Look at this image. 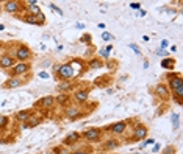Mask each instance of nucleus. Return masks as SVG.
Returning a JSON list of instances; mask_svg holds the SVG:
<instances>
[{
  "mask_svg": "<svg viewBox=\"0 0 183 154\" xmlns=\"http://www.w3.org/2000/svg\"><path fill=\"white\" fill-rule=\"evenodd\" d=\"M169 80V87L172 90L174 98L177 100L179 104H182V97H183V81H182V75L180 73H172L167 75Z\"/></svg>",
  "mask_w": 183,
  "mask_h": 154,
  "instance_id": "1",
  "label": "nucleus"
},
{
  "mask_svg": "<svg viewBox=\"0 0 183 154\" xmlns=\"http://www.w3.org/2000/svg\"><path fill=\"white\" fill-rule=\"evenodd\" d=\"M57 75L61 76L63 80H74L78 75V72H77L75 66H74V62H67V64L57 67Z\"/></svg>",
  "mask_w": 183,
  "mask_h": 154,
  "instance_id": "2",
  "label": "nucleus"
},
{
  "mask_svg": "<svg viewBox=\"0 0 183 154\" xmlns=\"http://www.w3.org/2000/svg\"><path fill=\"white\" fill-rule=\"evenodd\" d=\"M31 58V52L27 45H19L17 50H16V55H14V59H19L20 62H25L27 59Z\"/></svg>",
  "mask_w": 183,
  "mask_h": 154,
  "instance_id": "3",
  "label": "nucleus"
},
{
  "mask_svg": "<svg viewBox=\"0 0 183 154\" xmlns=\"http://www.w3.org/2000/svg\"><path fill=\"white\" fill-rule=\"evenodd\" d=\"M147 132H149V131H147V126L138 123L136 126H135V129H133L132 140H135V142H138V140H142V139L147 136Z\"/></svg>",
  "mask_w": 183,
  "mask_h": 154,
  "instance_id": "4",
  "label": "nucleus"
},
{
  "mask_svg": "<svg viewBox=\"0 0 183 154\" xmlns=\"http://www.w3.org/2000/svg\"><path fill=\"white\" fill-rule=\"evenodd\" d=\"M28 70H30V64L19 62V64H14V67L11 69V73H13V76H22L25 73H28Z\"/></svg>",
  "mask_w": 183,
  "mask_h": 154,
  "instance_id": "5",
  "label": "nucleus"
},
{
  "mask_svg": "<svg viewBox=\"0 0 183 154\" xmlns=\"http://www.w3.org/2000/svg\"><path fill=\"white\" fill-rule=\"evenodd\" d=\"M102 136V131L99 128H91V129H86L83 132V137L86 140H89V142H97Z\"/></svg>",
  "mask_w": 183,
  "mask_h": 154,
  "instance_id": "6",
  "label": "nucleus"
},
{
  "mask_svg": "<svg viewBox=\"0 0 183 154\" xmlns=\"http://www.w3.org/2000/svg\"><path fill=\"white\" fill-rule=\"evenodd\" d=\"M55 106V97H44V98H41V100L36 103V108L39 109H49V108H53Z\"/></svg>",
  "mask_w": 183,
  "mask_h": 154,
  "instance_id": "7",
  "label": "nucleus"
},
{
  "mask_svg": "<svg viewBox=\"0 0 183 154\" xmlns=\"http://www.w3.org/2000/svg\"><path fill=\"white\" fill-rule=\"evenodd\" d=\"M66 117L69 120H77V118L81 115V109L78 106H66Z\"/></svg>",
  "mask_w": 183,
  "mask_h": 154,
  "instance_id": "8",
  "label": "nucleus"
},
{
  "mask_svg": "<svg viewBox=\"0 0 183 154\" xmlns=\"http://www.w3.org/2000/svg\"><path fill=\"white\" fill-rule=\"evenodd\" d=\"M74 98H75V101L83 104L88 101V98H89V90L88 89H80V90H75L74 92Z\"/></svg>",
  "mask_w": 183,
  "mask_h": 154,
  "instance_id": "9",
  "label": "nucleus"
},
{
  "mask_svg": "<svg viewBox=\"0 0 183 154\" xmlns=\"http://www.w3.org/2000/svg\"><path fill=\"white\" fill-rule=\"evenodd\" d=\"M16 64V59L14 56H10V55H3L0 58V67L2 69H13Z\"/></svg>",
  "mask_w": 183,
  "mask_h": 154,
  "instance_id": "10",
  "label": "nucleus"
},
{
  "mask_svg": "<svg viewBox=\"0 0 183 154\" xmlns=\"http://www.w3.org/2000/svg\"><path fill=\"white\" fill-rule=\"evenodd\" d=\"M125 128H127V123L125 122H116V123H113L108 129H110L113 134H124Z\"/></svg>",
  "mask_w": 183,
  "mask_h": 154,
  "instance_id": "11",
  "label": "nucleus"
},
{
  "mask_svg": "<svg viewBox=\"0 0 183 154\" xmlns=\"http://www.w3.org/2000/svg\"><path fill=\"white\" fill-rule=\"evenodd\" d=\"M22 84H24L22 78H19V76H13V78H10L8 81L3 84V87H5V89H14V87L22 86Z\"/></svg>",
  "mask_w": 183,
  "mask_h": 154,
  "instance_id": "12",
  "label": "nucleus"
},
{
  "mask_svg": "<svg viewBox=\"0 0 183 154\" xmlns=\"http://www.w3.org/2000/svg\"><path fill=\"white\" fill-rule=\"evenodd\" d=\"M42 120H44V117H41V115H31L28 120L24 123V128H33V126H38L39 123H42Z\"/></svg>",
  "mask_w": 183,
  "mask_h": 154,
  "instance_id": "13",
  "label": "nucleus"
},
{
  "mask_svg": "<svg viewBox=\"0 0 183 154\" xmlns=\"http://www.w3.org/2000/svg\"><path fill=\"white\" fill-rule=\"evenodd\" d=\"M3 8H5V11L14 14V13H17V11L20 10V3L16 2V0H10V2H6V3L3 5Z\"/></svg>",
  "mask_w": 183,
  "mask_h": 154,
  "instance_id": "14",
  "label": "nucleus"
},
{
  "mask_svg": "<svg viewBox=\"0 0 183 154\" xmlns=\"http://www.w3.org/2000/svg\"><path fill=\"white\" fill-rule=\"evenodd\" d=\"M155 94H157L160 98H163V100H167L171 92H169V89L164 86V84H158V86L155 87Z\"/></svg>",
  "mask_w": 183,
  "mask_h": 154,
  "instance_id": "15",
  "label": "nucleus"
},
{
  "mask_svg": "<svg viewBox=\"0 0 183 154\" xmlns=\"http://www.w3.org/2000/svg\"><path fill=\"white\" fill-rule=\"evenodd\" d=\"M33 112H35V109H25V111H20L16 114V120L17 122H27L28 118L33 115Z\"/></svg>",
  "mask_w": 183,
  "mask_h": 154,
  "instance_id": "16",
  "label": "nucleus"
},
{
  "mask_svg": "<svg viewBox=\"0 0 183 154\" xmlns=\"http://www.w3.org/2000/svg\"><path fill=\"white\" fill-rule=\"evenodd\" d=\"M27 5H28V6H27V10H28V13H30V16H39V14H41V8H39V6H38V2H33V0H31V2H27Z\"/></svg>",
  "mask_w": 183,
  "mask_h": 154,
  "instance_id": "17",
  "label": "nucleus"
},
{
  "mask_svg": "<svg viewBox=\"0 0 183 154\" xmlns=\"http://www.w3.org/2000/svg\"><path fill=\"white\" fill-rule=\"evenodd\" d=\"M80 139V134L78 132H72V134H69L64 140H63V143H64V146H69V145H72V143H75L77 140Z\"/></svg>",
  "mask_w": 183,
  "mask_h": 154,
  "instance_id": "18",
  "label": "nucleus"
},
{
  "mask_svg": "<svg viewBox=\"0 0 183 154\" xmlns=\"http://www.w3.org/2000/svg\"><path fill=\"white\" fill-rule=\"evenodd\" d=\"M57 89H58V92L66 94L67 90L72 89V81H63V83H60L58 86H57Z\"/></svg>",
  "mask_w": 183,
  "mask_h": 154,
  "instance_id": "19",
  "label": "nucleus"
},
{
  "mask_svg": "<svg viewBox=\"0 0 183 154\" xmlns=\"http://www.w3.org/2000/svg\"><path fill=\"white\" fill-rule=\"evenodd\" d=\"M67 101H69V95L67 94H60L55 98V103H58L60 106H67Z\"/></svg>",
  "mask_w": 183,
  "mask_h": 154,
  "instance_id": "20",
  "label": "nucleus"
},
{
  "mask_svg": "<svg viewBox=\"0 0 183 154\" xmlns=\"http://www.w3.org/2000/svg\"><path fill=\"white\" fill-rule=\"evenodd\" d=\"M174 64H175V61H174L172 58H166V59L161 61V67H163V69H167V70H171V69L174 67Z\"/></svg>",
  "mask_w": 183,
  "mask_h": 154,
  "instance_id": "21",
  "label": "nucleus"
},
{
  "mask_svg": "<svg viewBox=\"0 0 183 154\" xmlns=\"http://www.w3.org/2000/svg\"><path fill=\"white\" fill-rule=\"evenodd\" d=\"M118 146H119V142H118V140H106V142H105V145H103V148L105 150H113V148H118Z\"/></svg>",
  "mask_w": 183,
  "mask_h": 154,
  "instance_id": "22",
  "label": "nucleus"
},
{
  "mask_svg": "<svg viewBox=\"0 0 183 154\" xmlns=\"http://www.w3.org/2000/svg\"><path fill=\"white\" fill-rule=\"evenodd\" d=\"M88 67H89L91 70L100 69V67H102V61H99V59H92V61H89V64H88Z\"/></svg>",
  "mask_w": 183,
  "mask_h": 154,
  "instance_id": "23",
  "label": "nucleus"
},
{
  "mask_svg": "<svg viewBox=\"0 0 183 154\" xmlns=\"http://www.w3.org/2000/svg\"><path fill=\"white\" fill-rule=\"evenodd\" d=\"M10 123V118L8 117H5V115H0V129L2 128H6Z\"/></svg>",
  "mask_w": 183,
  "mask_h": 154,
  "instance_id": "24",
  "label": "nucleus"
},
{
  "mask_svg": "<svg viewBox=\"0 0 183 154\" xmlns=\"http://www.w3.org/2000/svg\"><path fill=\"white\" fill-rule=\"evenodd\" d=\"M102 39H103V41H111L113 39V34H110L108 31H103V33H102Z\"/></svg>",
  "mask_w": 183,
  "mask_h": 154,
  "instance_id": "25",
  "label": "nucleus"
},
{
  "mask_svg": "<svg viewBox=\"0 0 183 154\" xmlns=\"http://www.w3.org/2000/svg\"><path fill=\"white\" fill-rule=\"evenodd\" d=\"M50 8H52L53 11H57V13H60V16H63V11H61V10L58 8V6H57L55 3H50Z\"/></svg>",
  "mask_w": 183,
  "mask_h": 154,
  "instance_id": "26",
  "label": "nucleus"
},
{
  "mask_svg": "<svg viewBox=\"0 0 183 154\" xmlns=\"http://www.w3.org/2000/svg\"><path fill=\"white\" fill-rule=\"evenodd\" d=\"M130 8H132V10H139V8H141V3H139V2H136V3L133 2V3H130Z\"/></svg>",
  "mask_w": 183,
  "mask_h": 154,
  "instance_id": "27",
  "label": "nucleus"
},
{
  "mask_svg": "<svg viewBox=\"0 0 183 154\" xmlns=\"http://www.w3.org/2000/svg\"><path fill=\"white\" fill-rule=\"evenodd\" d=\"M152 143H155V140H153V139H149V140H146V142L142 143L141 146H142V148H144V146H147V145H152Z\"/></svg>",
  "mask_w": 183,
  "mask_h": 154,
  "instance_id": "28",
  "label": "nucleus"
},
{
  "mask_svg": "<svg viewBox=\"0 0 183 154\" xmlns=\"http://www.w3.org/2000/svg\"><path fill=\"white\" fill-rule=\"evenodd\" d=\"M172 117H174V128H177V126H179V115L174 114Z\"/></svg>",
  "mask_w": 183,
  "mask_h": 154,
  "instance_id": "29",
  "label": "nucleus"
},
{
  "mask_svg": "<svg viewBox=\"0 0 183 154\" xmlns=\"http://www.w3.org/2000/svg\"><path fill=\"white\" fill-rule=\"evenodd\" d=\"M167 45H169V42L164 39V41H161V50H163V48H167Z\"/></svg>",
  "mask_w": 183,
  "mask_h": 154,
  "instance_id": "30",
  "label": "nucleus"
},
{
  "mask_svg": "<svg viewBox=\"0 0 183 154\" xmlns=\"http://www.w3.org/2000/svg\"><path fill=\"white\" fill-rule=\"evenodd\" d=\"M130 48H133V50H135V52H136L138 55H141V52H139V48H138L136 45H135V44H130Z\"/></svg>",
  "mask_w": 183,
  "mask_h": 154,
  "instance_id": "31",
  "label": "nucleus"
},
{
  "mask_svg": "<svg viewBox=\"0 0 183 154\" xmlns=\"http://www.w3.org/2000/svg\"><path fill=\"white\" fill-rule=\"evenodd\" d=\"M39 78H49V73H47V72H41L39 73Z\"/></svg>",
  "mask_w": 183,
  "mask_h": 154,
  "instance_id": "32",
  "label": "nucleus"
},
{
  "mask_svg": "<svg viewBox=\"0 0 183 154\" xmlns=\"http://www.w3.org/2000/svg\"><path fill=\"white\" fill-rule=\"evenodd\" d=\"M57 153L58 154H69V151H67V150H60V148L57 150Z\"/></svg>",
  "mask_w": 183,
  "mask_h": 154,
  "instance_id": "33",
  "label": "nucleus"
},
{
  "mask_svg": "<svg viewBox=\"0 0 183 154\" xmlns=\"http://www.w3.org/2000/svg\"><path fill=\"white\" fill-rule=\"evenodd\" d=\"M72 154H88V151H85V150H78V151H75V153H72Z\"/></svg>",
  "mask_w": 183,
  "mask_h": 154,
  "instance_id": "34",
  "label": "nucleus"
},
{
  "mask_svg": "<svg viewBox=\"0 0 183 154\" xmlns=\"http://www.w3.org/2000/svg\"><path fill=\"white\" fill-rule=\"evenodd\" d=\"M157 53H158V56H166V55H167V53H166L164 50H158Z\"/></svg>",
  "mask_w": 183,
  "mask_h": 154,
  "instance_id": "35",
  "label": "nucleus"
},
{
  "mask_svg": "<svg viewBox=\"0 0 183 154\" xmlns=\"http://www.w3.org/2000/svg\"><path fill=\"white\" fill-rule=\"evenodd\" d=\"M158 150H160V145H155V146H153V151H155V153H157Z\"/></svg>",
  "mask_w": 183,
  "mask_h": 154,
  "instance_id": "36",
  "label": "nucleus"
},
{
  "mask_svg": "<svg viewBox=\"0 0 183 154\" xmlns=\"http://www.w3.org/2000/svg\"><path fill=\"white\" fill-rule=\"evenodd\" d=\"M2 134H3V131H2V129H0V139H2Z\"/></svg>",
  "mask_w": 183,
  "mask_h": 154,
  "instance_id": "37",
  "label": "nucleus"
},
{
  "mask_svg": "<svg viewBox=\"0 0 183 154\" xmlns=\"http://www.w3.org/2000/svg\"><path fill=\"white\" fill-rule=\"evenodd\" d=\"M2 8H3V5H2V3H0V11H2Z\"/></svg>",
  "mask_w": 183,
  "mask_h": 154,
  "instance_id": "38",
  "label": "nucleus"
}]
</instances>
